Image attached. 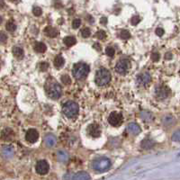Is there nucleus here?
<instances>
[{
  "instance_id": "nucleus-23",
  "label": "nucleus",
  "mask_w": 180,
  "mask_h": 180,
  "mask_svg": "<svg viewBox=\"0 0 180 180\" xmlns=\"http://www.w3.org/2000/svg\"><path fill=\"white\" fill-rule=\"evenodd\" d=\"M64 63H65V59L60 55H58L57 57L55 58V59H54V66L56 67L57 68H62L63 65H64Z\"/></svg>"
},
{
  "instance_id": "nucleus-42",
  "label": "nucleus",
  "mask_w": 180,
  "mask_h": 180,
  "mask_svg": "<svg viewBox=\"0 0 180 180\" xmlns=\"http://www.w3.org/2000/svg\"><path fill=\"white\" fill-rule=\"evenodd\" d=\"M100 23H101V24L105 25L106 23H107V18H106V17H102V18L100 19Z\"/></svg>"
},
{
  "instance_id": "nucleus-32",
  "label": "nucleus",
  "mask_w": 180,
  "mask_h": 180,
  "mask_svg": "<svg viewBox=\"0 0 180 180\" xmlns=\"http://www.w3.org/2000/svg\"><path fill=\"white\" fill-rule=\"evenodd\" d=\"M96 37L99 39V40H104L105 37H106V33L105 32L103 31V30H100L96 33Z\"/></svg>"
},
{
  "instance_id": "nucleus-10",
  "label": "nucleus",
  "mask_w": 180,
  "mask_h": 180,
  "mask_svg": "<svg viewBox=\"0 0 180 180\" xmlns=\"http://www.w3.org/2000/svg\"><path fill=\"white\" fill-rule=\"evenodd\" d=\"M151 80V77L149 73H141L136 77V82L139 86H147Z\"/></svg>"
},
{
  "instance_id": "nucleus-44",
  "label": "nucleus",
  "mask_w": 180,
  "mask_h": 180,
  "mask_svg": "<svg viewBox=\"0 0 180 180\" xmlns=\"http://www.w3.org/2000/svg\"><path fill=\"white\" fill-rule=\"evenodd\" d=\"M5 7V2L4 0H0V9H3Z\"/></svg>"
},
{
  "instance_id": "nucleus-40",
  "label": "nucleus",
  "mask_w": 180,
  "mask_h": 180,
  "mask_svg": "<svg viewBox=\"0 0 180 180\" xmlns=\"http://www.w3.org/2000/svg\"><path fill=\"white\" fill-rule=\"evenodd\" d=\"M156 34L158 36H162L164 34V30L162 28H157L156 29Z\"/></svg>"
},
{
  "instance_id": "nucleus-7",
  "label": "nucleus",
  "mask_w": 180,
  "mask_h": 180,
  "mask_svg": "<svg viewBox=\"0 0 180 180\" xmlns=\"http://www.w3.org/2000/svg\"><path fill=\"white\" fill-rule=\"evenodd\" d=\"M108 122L114 127H119L123 123V116L120 113L112 112L109 115V117H108Z\"/></svg>"
},
{
  "instance_id": "nucleus-12",
  "label": "nucleus",
  "mask_w": 180,
  "mask_h": 180,
  "mask_svg": "<svg viewBox=\"0 0 180 180\" xmlns=\"http://www.w3.org/2000/svg\"><path fill=\"white\" fill-rule=\"evenodd\" d=\"M39 133L35 129H30L25 134V140L30 143H35L38 141Z\"/></svg>"
},
{
  "instance_id": "nucleus-29",
  "label": "nucleus",
  "mask_w": 180,
  "mask_h": 180,
  "mask_svg": "<svg viewBox=\"0 0 180 180\" xmlns=\"http://www.w3.org/2000/svg\"><path fill=\"white\" fill-rule=\"evenodd\" d=\"M60 80H61V82L64 84V85H69L70 83H71V78L69 77L68 75H63V76L61 77V78H60Z\"/></svg>"
},
{
  "instance_id": "nucleus-30",
  "label": "nucleus",
  "mask_w": 180,
  "mask_h": 180,
  "mask_svg": "<svg viewBox=\"0 0 180 180\" xmlns=\"http://www.w3.org/2000/svg\"><path fill=\"white\" fill-rule=\"evenodd\" d=\"M81 35L83 38H88L91 35V31L89 28H84L81 31Z\"/></svg>"
},
{
  "instance_id": "nucleus-20",
  "label": "nucleus",
  "mask_w": 180,
  "mask_h": 180,
  "mask_svg": "<svg viewBox=\"0 0 180 180\" xmlns=\"http://www.w3.org/2000/svg\"><path fill=\"white\" fill-rule=\"evenodd\" d=\"M46 50H47V46L43 42H36L34 45V50L39 53H43L46 51Z\"/></svg>"
},
{
  "instance_id": "nucleus-14",
  "label": "nucleus",
  "mask_w": 180,
  "mask_h": 180,
  "mask_svg": "<svg viewBox=\"0 0 180 180\" xmlns=\"http://www.w3.org/2000/svg\"><path fill=\"white\" fill-rule=\"evenodd\" d=\"M127 131L133 135H137L141 133V127L137 123H132L127 126Z\"/></svg>"
},
{
  "instance_id": "nucleus-26",
  "label": "nucleus",
  "mask_w": 180,
  "mask_h": 180,
  "mask_svg": "<svg viewBox=\"0 0 180 180\" xmlns=\"http://www.w3.org/2000/svg\"><path fill=\"white\" fill-rule=\"evenodd\" d=\"M175 123V118L172 116V115H166L164 118H163V123L164 125H171Z\"/></svg>"
},
{
  "instance_id": "nucleus-45",
  "label": "nucleus",
  "mask_w": 180,
  "mask_h": 180,
  "mask_svg": "<svg viewBox=\"0 0 180 180\" xmlns=\"http://www.w3.org/2000/svg\"><path fill=\"white\" fill-rule=\"evenodd\" d=\"M86 19H89V20H90V23H91V24L93 23V19L91 18V16H90V15H88V16L86 17Z\"/></svg>"
},
{
  "instance_id": "nucleus-1",
  "label": "nucleus",
  "mask_w": 180,
  "mask_h": 180,
  "mask_svg": "<svg viewBox=\"0 0 180 180\" xmlns=\"http://www.w3.org/2000/svg\"><path fill=\"white\" fill-rule=\"evenodd\" d=\"M45 89H46L48 95L52 99H58L62 95V88H61L60 85L55 81H52V80H51V82L46 83Z\"/></svg>"
},
{
  "instance_id": "nucleus-9",
  "label": "nucleus",
  "mask_w": 180,
  "mask_h": 180,
  "mask_svg": "<svg viewBox=\"0 0 180 180\" xmlns=\"http://www.w3.org/2000/svg\"><path fill=\"white\" fill-rule=\"evenodd\" d=\"M35 169L39 175H46L50 170V166L46 160H40L36 163Z\"/></svg>"
},
{
  "instance_id": "nucleus-21",
  "label": "nucleus",
  "mask_w": 180,
  "mask_h": 180,
  "mask_svg": "<svg viewBox=\"0 0 180 180\" xmlns=\"http://www.w3.org/2000/svg\"><path fill=\"white\" fill-rule=\"evenodd\" d=\"M63 42L68 47H71L76 44L77 40L74 36H67L63 39Z\"/></svg>"
},
{
  "instance_id": "nucleus-22",
  "label": "nucleus",
  "mask_w": 180,
  "mask_h": 180,
  "mask_svg": "<svg viewBox=\"0 0 180 180\" xmlns=\"http://www.w3.org/2000/svg\"><path fill=\"white\" fill-rule=\"evenodd\" d=\"M57 157L58 160L60 161V162H67L68 160V154L63 151H59L57 152Z\"/></svg>"
},
{
  "instance_id": "nucleus-4",
  "label": "nucleus",
  "mask_w": 180,
  "mask_h": 180,
  "mask_svg": "<svg viewBox=\"0 0 180 180\" xmlns=\"http://www.w3.org/2000/svg\"><path fill=\"white\" fill-rule=\"evenodd\" d=\"M92 166H93V169L97 172H105L111 169L112 162L108 158L102 157L95 160Z\"/></svg>"
},
{
  "instance_id": "nucleus-47",
  "label": "nucleus",
  "mask_w": 180,
  "mask_h": 180,
  "mask_svg": "<svg viewBox=\"0 0 180 180\" xmlns=\"http://www.w3.org/2000/svg\"><path fill=\"white\" fill-rule=\"evenodd\" d=\"M11 1H13V2H15V1H17V0H11Z\"/></svg>"
},
{
  "instance_id": "nucleus-37",
  "label": "nucleus",
  "mask_w": 180,
  "mask_h": 180,
  "mask_svg": "<svg viewBox=\"0 0 180 180\" xmlns=\"http://www.w3.org/2000/svg\"><path fill=\"white\" fill-rule=\"evenodd\" d=\"M7 41V35L5 33H0V43H5Z\"/></svg>"
},
{
  "instance_id": "nucleus-36",
  "label": "nucleus",
  "mask_w": 180,
  "mask_h": 180,
  "mask_svg": "<svg viewBox=\"0 0 180 180\" xmlns=\"http://www.w3.org/2000/svg\"><path fill=\"white\" fill-rule=\"evenodd\" d=\"M179 131L178 130L176 133H173V135H172V141L173 142H179Z\"/></svg>"
},
{
  "instance_id": "nucleus-19",
  "label": "nucleus",
  "mask_w": 180,
  "mask_h": 180,
  "mask_svg": "<svg viewBox=\"0 0 180 180\" xmlns=\"http://www.w3.org/2000/svg\"><path fill=\"white\" fill-rule=\"evenodd\" d=\"M2 154L6 159H10L14 156V150L9 146L4 147L2 149Z\"/></svg>"
},
{
  "instance_id": "nucleus-31",
  "label": "nucleus",
  "mask_w": 180,
  "mask_h": 180,
  "mask_svg": "<svg viewBox=\"0 0 180 180\" xmlns=\"http://www.w3.org/2000/svg\"><path fill=\"white\" fill-rule=\"evenodd\" d=\"M105 53L107 56L109 57H113L114 56V53H115V50L113 47H107L105 49Z\"/></svg>"
},
{
  "instance_id": "nucleus-8",
  "label": "nucleus",
  "mask_w": 180,
  "mask_h": 180,
  "mask_svg": "<svg viewBox=\"0 0 180 180\" xmlns=\"http://www.w3.org/2000/svg\"><path fill=\"white\" fill-rule=\"evenodd\" d=\"M170 89L166 86H158L155 89V93H156L157 97L160 98V99L167 98L169 95H170Z\"/></svg>"
},
{
  "instance_id": "nucleus-46",
  "label": "nucleus",
  "mask_w": 180,
  "mask_h": 180,
  "mask_svg": "<svg viewBox=\"0 0 180 180\" xmlns=\"http://www.w3.org/2000/svg\"><path fill=\"white\" fill-rule=\"evenodd\" d=\"M2 21H3V19H2V17L0 16V24H1V23H2Z\"/></svg>"
},
{
  "instance_id": "nucleus-18",
  "label": "nucleus",
  "mask_w": 180,
  "mask_h": 180,
  "mask_svg": "<svg viewBox=\"0 0 180 180\" xmlns=\"http://www.w3.org/2000/svg\"><path fill=\"white\" fill-rule=\"evenodd\" d=\"M44 32H45V33L47 34L48 36L50 37V38H55V37H57V35L59 34L57 30L54 27H52V26H47L46 28L44 29Z\"/></svg>"
},
{
  "instance_id": "nucleus-15",
  "label": "nucleus",
  "mask_w": 180,
  "mask_h": 180,
  "mask_svg": "<svg viewBox=\"0 0 180 180\" xmlns=\"http://www.w3.org/2000/svg\"><path fill=\"white\" fill-rule=\"evenodd\" d=\"M71 178L75 180H87L90 179V176L85 171H80V172L76 173L74 176H72Z\"/></svg>"
},
{
  "instance_id": "nucleus-43",
  "label": "nucleus",
  "mask_w": 180,
  "mask_h": 180,
  "mask_svg": "<svg viewBox=\"0 0 180 180\" xmlns=\"http://www.w3.org/2000/svg\"><path fill=\"white\" fill-rule=\"evenodd\" d=\"M94 48H95V50H97L98 51H100V50H101V46H100V44H99V43H97V42L94 44Z\"/></svg>"
},
{
  "instance_id": "nucleus-39",
  "label": "nucleus",
  "mask_w": 180,
  "mask_h": 180,
  "mask_svg": "<svg viewBox=\"0 0 180 180\" xmlns=\"http://www.w3.org/2000/svg\"><path fill=\"white\" fill-rule=\"evenodd\" d=\"M48 68H49V63H47V62H42V63H40V69L42 71H46Z\"/></svg>"
},
{
  "instance_id": "nucleus-13",
  "label": "nucleus",
  "mask_w": 180,
  "mask_h": 180,
  "mask_svg": "<svg viewBox=\"0 0 180 180\" xmlns=\"http://www.w3.org/2000/svg\"><path fill=\"white\" fill-rule=\"evenodd\" d=\"M13 136H14V132H13V130L10 129V128H6V129H4V130L2 131V133H1V138H2L4 141H7V142L11 141L12 138H13Z\"/></svg>"
},
{
  "instance_id": "nucleus-5",
  "label": "nucleus",
  "mask_w": 180,
  "mask_h": 180,
  "mask_svg": "<svg viewBox=\"0 0 180 180\" xmlns=\"http://www.w3.org/2000/svg\"><path fill=\"white\" fill-rule=\"evenodd\" d=\"M78 105L76 102L73 101H68L66 102L62 106V112L68 118H73L77 115L78 114Z\"/></svg>"
},
{
  "instance_id": "nucleus-16",
  "label": "nucleus",
  "mask_w": 180,
  "mask_h": 180,
  "mask_svg": "<svg viewBox=\"0 0 180 180\" xmlns=\"http://www.w3.org/2000/svg\"><path fill=\"white\" fill-rule=\"evenodd\" d=\"M44 142L48 147H53L56 144V138L52 134H47L44 138Z\"/></svg>"
},
{
  "instance_id": "nucleus-11",
  "label": "nucleus",
  "mask_w": 180,
  "mask_h": 180,
  "mask_svg": "<svg viewBox=\"0 0 180 180\" xmlns=\"http://www.w3.org/2000/svg\"><path fill=\"white\" fill-rule=\"evenodd\" d=\"M87 133L88 134L93 137V138H97L101 135V129L98 124L96 123H92L87 127Z\"/></svg>"
},
{
  "instance_id": "nucleus-34",
  "label": "nucleus",
  "mask_w": 180,
  "mask_h": 180,
  "mask_svg": "<svg viewBox=\"0 0 180 180\" xmlns=\"http://www.w3.org/2000/svg\"><path fill=\"white\" fill-rule=\"evenodd\" d=\"M140 22H141V18L138 15H134L131 19V23H132L133 25H137Z\"/></svg>"
},
{
  "instance_id": "nucleus-17",
  "label": "nucleus",
  "mask_w": 180,
  "mask_h": 180,
  "mask_svg": "<svg viewBox=\"0 0 180 180\" xmlns=\"http://www.w3.org/2000/svg\"><path fill=\"white\" fill-rule=\"evenodd\" d=\"M154 145H155V142H154V141L151 140V139L143 140L141 142V146H142V149H144V150H151V148L154 147Z\"/></svg>"
},
{
  "instance_id": "nucleus-38",
  "label": "nucleus",
  "mask_w": 180,
  "mask_h": 180,
  "mask_svg": "<svg viewBox=\"0 0 180 180\" xmlns=\"http://www.w3.org/2000/svg\"><path fill=\"white\" fill-rule=\"evenodd\" d=\"M151 59L153 61H155V62H157V61H159L160 60V54L158 53V52H153L151 54Z\"/></svg>"
},
{
  "instance_id": "nucleus-28",
  "label": "nucleus",
  "mask_w": 180,
  "mask_h": 180,
  "mask_svg": "<svg viewBox=\"0 0 180 180\" xmlns=\"http://www.w3.org/2000/svg\"><path fill=\"white\" fill-rule=\"evenodd\" d=\"M120 37L123 40H128L131 38V33L128 30H122L120 33Z\"/></svg>"
},
{
  "instance_id": "nucleus-41",
  "label": "nucleus",
  "mask_w": 180,
  "mask_h": 180,
  "mask_svg": "<svg viewBox=\"0 0 180 180\" xmlns=\"http://www.w3.org/2000/svg\"><path fill=\"white\" fill-rule=\"evenodd\" d=\"M172 57H173V56H172V53H171V52H168V53L165 55V59H168V60L171 59Z\"/></svg>"
},
{
  "instance_id": "nucleus-35",
  "label": "nucleus",
  "mask_w": 180,
  "mask_h": 180,
  "mask_svg": "<svg viewBox=\"0 0 180 180\" xmlns=\"http://www.w3.org/2000/svg\"><path fill=\"white\" fill-rule=\"evenodd\" d=\"M80 24H81V20L78 19V18L73 20V22H72V27L74 29L78 28L80 26Z\"/></svg>"
},
{
  "instance_id": "nucleus-25",
  "label": "nucleus",
  "mask_w": 180,
  "mask_h": 180,
  "mask_svg": "<svg viewBox=\"0 0 180 180\" xmlns=\"http://www.w3.org/2000/svg\"><path fill=\"white\" fill-rule=\"evenodd\" d=\"M13 54L18 59H22L24 57V50L20 47H14L13 48Z\"/></svg>"
},
{
  "instance_id": "nucleus-24",
  "label": "nucleus",
  "mask_w": 180,
  "mask_h": 180,
  "mask_svg": "<svg viewBox=\"0 0 180 180\" xmlns=\"http://www.w3.org/2000/svg\"><path fill=\"white\" fill-rule=\"evenodd\" d=\"M141 116H142V120L145 122H151L153 120V114L151 112L148 111H143L141 113Z\"/></svg>"
},
{
  "instance_id": "nucleus-27",
  "label": "nucleus",
  "mask_w": 180,
  "mask_h": 180,
  "mask_svg": "<svg viewBox=\"0 0 180 180\" xmlns=\"http://www.w3.org/2000/svg\"><path fill=\"white\" fill-rule=\"evenodd\" d=\"M6 28H7V30L8 32H14V31H15V29H16V25H15V24L12 20H10V21H8V22L7 23Z\"/></svg>"
},
{
  "instance_id": "nucleus-33",
  "label": "nucleus",
  "mask_w": 180,
  "mask_h": 180,
  "mask_svg": "<svg viewBox=\"0 0 180 180\" xmlns=\"http://www.w3.org/2000/svg\"><path fill=\"white\" fill-rule=\"evenodd\" d=\"M33 15H34L35 16H40V15H42V9H41L40 7H34L33 9Z\"/></svg>"
},
{
  "instance_id": "nucleus-6",
  "label": "nucleus",
  "mask_w": 180,
  "mask_h": 180,
  "mask_svg": "<svg viewBox=\"0 0 180 180\" xmlns=\"http://www.w3.org/2000/svg\"><path fill=\"white\" fill-rule=\"evenodd\" d=\"M130 65L131 63L128 59H121L116 63L115 71L120 75H125L130 68Z\"/></svg>"
},
{
  "instance_id": "nucleus-2",
  "label": "nucleus",
  "mask_w": 180,
  "mask_h": 180,
  "mask_svg": "<svg viewBox=\"0 0 180 180\" xmlns=\"http://www.w3.org/2000/svg\"><path fill=\"white\" fill-rule=\"evenodd\" d=\"M111 80V73L106 68H100L96 71L95 77V81L97 86H103L107 85Z\"/></svg>"
},
{
  "instance_id": "nucleus-3",
  "label": "nucleus",
  "mask_w": 180,
  "mask_h": 180,
  "mask_svg": "<svg viewBox=\"0 0 180 180\" xmlns=\"http://www.w3.org/2000/svg\"><path fill=\"white\" fill-rule=\"evenodd\" d=\"M89 66L86 63L83 62H79V63H77L74 65L73 68H72V73H73V76L75 78L80 80V79H83L85 78L87 76V74L89 73Z\"/></svg>"
}]
</instances>
